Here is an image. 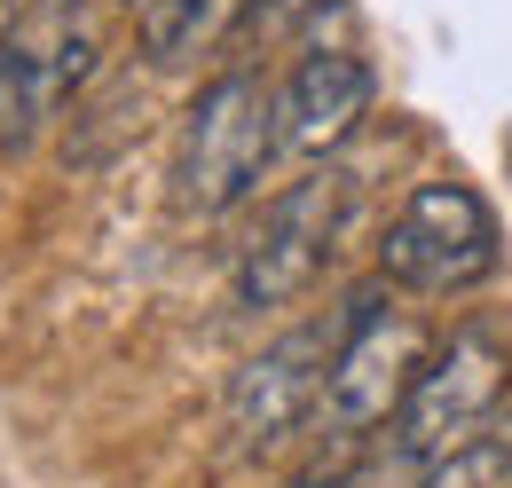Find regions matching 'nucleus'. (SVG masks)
Masks as SVG:
<instances>
[{"label":"nucleus","instance_id":"f257e3e1","mask_svg":"<svg viewBox=\"0 0 512 488\" xmlns=\"http://www.w3.org/2000/svg\"><path fill=\"white\" fill-rule=\"evenodd\" d=\"M276 95L253 71H221L197 87V103L182 111V142H174V197L182 213H229L245 205L276 158Z\"/></svg>","mask_w":512,"mask_h":488},{"label":"nucleus","instance_id":"f03ea898","mask_svg":"<svg viewBox=\"0 0 512 488\" xmlns=\"http://www.w3.org/2000/svg\"><path fill=\"white\" fill-rule=\"evenodd\" d=\"M434 355V331L410 315V307H386L379 284L355 292L339 307V347H331V370H323V426L331 433H363L371 426H394V410L410 402L418 370Z\"/></svg>","mask_w":512,"mask_h":488},{"label":"nucleus","instance_id":"7ed1b4c3","mask_svg":"<svg viewBox=\"0 0 512 488\" xmlns=\"http://www.w3.org/2000/svg\"><path fill=\"white\" fill-rule=\"evenodd\" d=\"M497 260H505L497 213L465 182H418L379 237V276L402 284V292H434V300L489 284Z\"/></svg>","mask_w":512,"mask_h":488},{"label":"nucleus","instance_id":"20e7f679","mask_svg":"<svg viewBox=\"0 0 512 488\" xmlns=\"http://www.w3.org/2000/svg\"><path fill=\"white\" fill-rule=\"evenodd\" d=\"M505 386H512L505 331L481 323V315H465L449 339H434V355H426V370H418L410 402L394 410V433H386L394 465H426V457H442L449 441L481 433V418L505 402Z\"/></svg>","mask_w":512,"mask_h":488},{"label":"nucleus","instance_id":"39448f33","mask_svg":"<svg viewBox=\"0 0 512 488\" xmlns=\"http://www.w3.org/2000/svg\"><path fill=\"white\" fill-rule=\"evenodd\" d=\"M339 213H347V174H300L292 189L268 197L253 244L237 260V307H292L331 260V237H339Z\"/></svg>","mask_w":512,"mask_h":488},{"label":"nucleus","instance_id":"423d86ee","mask_svg":"<svg viewBox=\"0 0 512 488\" xmlns=\"http://www.w3.org/2000/svg\"><path fill=\"white\" fill-rule=\"evenodd\" d=\"M331 347H339V315H331V323H300V331H284V339H268L253 363L229 378V433H237V449H245V457L276 449V441H292V433L316 418Z\"/></svg>","mask_w":512,"mask_h":488},{"label":"nucleus","instance_id":"0eeeda50","mask_svg":"<svg viewBox=\"0 0 512 488\" xmlns=\"http://www.w3.org/2000/svg\"><path fill=\"white\" fill-rule=\"evenodd\" d=\"M95 71V32L79 16H24L0 40V142H32L40 119H56L79 79Z\"/></svg>","mask_w":512,"mask_h":488},{"label":"nucleus","instance_id":"6e6552de","mask_svg":"<svg viewBox=\"0 0 512 488\" xmlns=\"http://www.w3.org/2000/svg\"><path fill=\"white\" fill-rule=\"evenodd\" d=\"M371 95H379V79H371L363 56L316 48V56L292 63V79H284V95H276V142L300 150V158H331L355 126L371 119Z\"/></svg>","mask_w":512,"mask_h":488},{"label":"nucleus","instance_id":"1a4fd4ad","mask_svg":"<svg viewBox=\"0 0 512 488\" xmlns=\"http://www.w3.org/2000/svg\"><path fill=\"white\" fill-rule=\"evenodd\" d=\"M134 16H142V48L158 63H190L221 48L253 16V0H134Z\"/></svg>","mask_w":512,"mask_h":488},{"label":"nucleus","instance_id":"9d476101","mask_svg":"<svg viewBox=\"0 0 512 488\" xmlns=\"http://www.w3.org/2000/svg\"><path fill=\"white\" fill-rule=\"evenodd\" d=\"M418 488H512V433H465L418 465Z\"/></svg>","mask_w":512,"mask_h":488},{"label":"nucleus","instance_id":"9b49d317","mask_svg":"<svg viewBox=\"0 0 512 488\" xmlns=\"http://www.w3.org/2000/svg\"><path fill=\"white\" fill-rule=\"evenodd\" d=\"M355 465H363V441H355V433H331L323 457H308L284 488H355Z\"/></svg>","mask_w":512,"mask_h":488},{"label":"nucleus","instance_id":"f8f14e48","mask_svg":"<svg viewBox=\"0 0 512 488\" xmlns=\"http://www.w3.org/2000/svg\"><path fill=\"white\" fill-rule=\"evenodd\" d=\"M323 0H253V16L245 24H260V32H292L300 16H316Z\"/></svg>","mask_w":512,"mask_h":488},{"label":"nucleus","instance_id":"ddd939ff","mask_svg":"<svg viewBox=\"0 0 512 488\" xmlns=\"http://www.w3.org/2000/svg\"><path fill=\"white\" fill-rule=\"evenodd\" d=\"M32 8H40V16H71L79 0H32Z\"/></svg>","mask_w":512,"mask_h":488},{"label":"nucleus","instance_id":"4468645a","mask_svg":"<svg viewBox=\"0 0 512 488\" xmlns=\"http://www.w3.org/2000/svg\"><path fill=\"white\" fill-rule=\"evenodd\" d=\"M0 8H8V0H0Z\"/></svg>","mask_w":512,"mask_h":488}]
</instances>
